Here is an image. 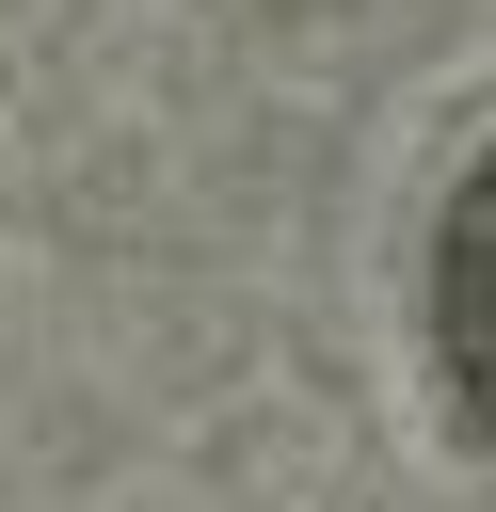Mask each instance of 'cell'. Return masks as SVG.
Here are the masks:
<instances>
[{"label": "cell", "instance_id": "obj_1", "mask_svg": "<svg viewBox=\"0 0 496 512\" xmlns=\"http://www.w3.org/2000/svg\"><path fill=\"white\" fill-rule=\"evenodd\" d=\"M432 368H448L464 432L496 448V144L464 160V192H448V240H432Z\"/></svg>", "mask_w": 496, "mask_h": 512}]
</instances>
